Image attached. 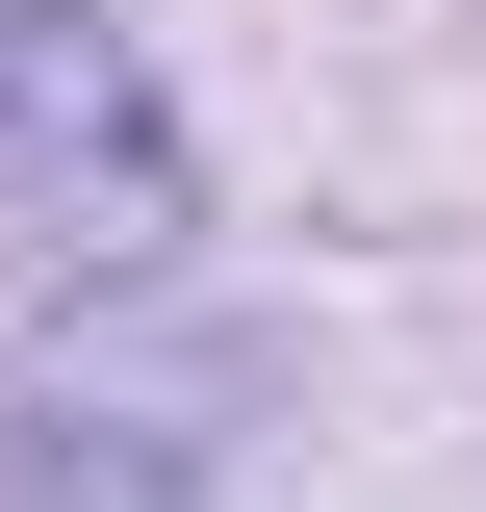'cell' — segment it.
Segmentation results:
<instances>
[{
  "instance_id": "cell-1",
  "label": "cell",
  "mask_w": 486,
  "mask_h": 512,
  "mask_svg": "<svg viewBox=\"0 0 486 512\" xmlns=\"http://www.w3.org/2000/svg\"><path fill=\"white\" fill-rule=\"evenodd\" d=\"M154 231H180V103L77 0H0V282H128Z\"/></svg>"
},
{
  "instance_id": "cell-2",
  "label": "cell",
  "mask_w": 486,
  "mask_h": 512,
  "mask_svg": "<svg viewBox=\"0 0 486 512\" xmlns=\"http://www.w3.org/2000/svg\"><path fill=\"white\" fill-rule=\"evenodd\" d=\"M0 512H205V461L128 410H0Z\"/></svg>"
}]
</instances>
